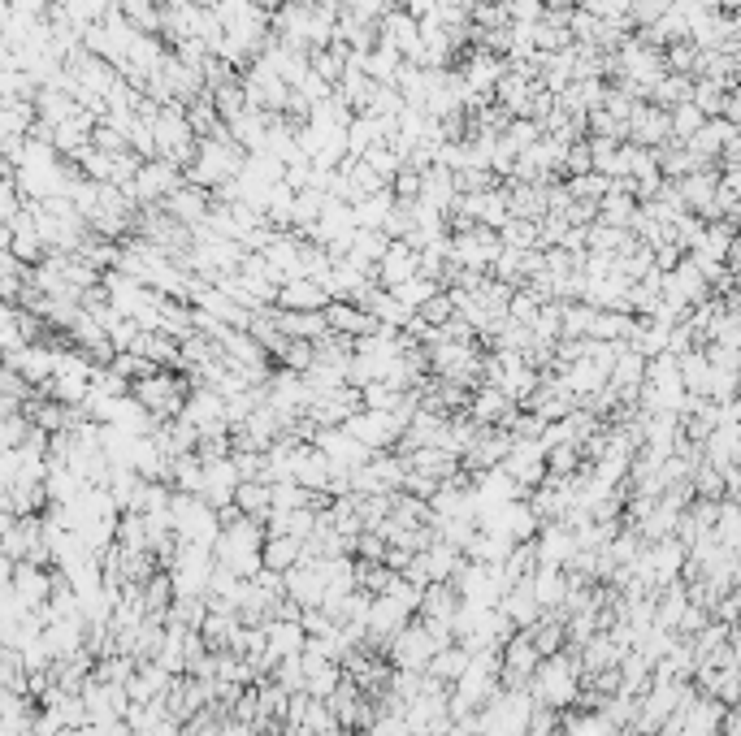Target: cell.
<instances>
[{
  "instance_id": "6da1fadb",
  "label": "cell",
  "mask_w": 741,
  "mask_h": 736,
  "mask_svg": "<svg viewBox=\"0 0 741 736\" xmlns=\"http://www.w3.org/2000/svg\"><path fill=\"white\" fill-rule=\"evenodd\" d=\"M581 663L568 659L564 650L551 654V659H542L533 667V676L525 680V693L533 706H546V711H559V706H568L577 698V685H581Z\"/></svg>"
},
{
  "instance_id": "7a4b0ae2",
  "label": "cell",
  "mask_w": 741,
  "mask_h": 736,
  "mask_svg": "<svg viewBox=\"0 0 741 736\" xmlns=\"http://www.w3.org/2000/svg\"><path fill=\"white\" fill-rule=\"evenodd\" d=\"M187 390H191V381L174 377L169 368H156L152 377L130 381V399H135L143 412L156 420V425H161V420H174V416L182 412V403H187Z\"/></svg>"
},
{
  "instance_id": "3957f363",
  "label": "cell",
  "mask_w": 741,
  "mask_h": 736,
  "mask_svg": "<svg viewBox=\"0 0 741 736\" xmlns=\"http://www.w3.org/2000/svg\"><path fill=\"white\" fill-rule=\"evenodd\" d=\"M499 252H503V243H499V234H494V230H486V226H460V230H451V256H447V265L490 273V265L499 260Z\"/></svg>"
},
{
  "instance_id": "277c9868",
  "label": "cell",
  "mask_w": 741,
  "mask_h": 736,
  "mask_svg": "<svg viewBox=\"0 0 741 736\" xmlns=\"http://www.w3.org/2000/svg\"><path fill=\"white\" fill-rule=\"evenodd\" d=\"M182 187V169L178 165H169V161H161V156H152V161H143L139 165V174L130 178V187H122L130 200L135 204H165V195L169 191H178Z\"/></svg>"
},
{
  "instance_id": "5b68a950",
  "label": "cell",
  "mask_w": 741,
  "mask_h": 736,
  "mask_svg": "<svg viewBox=\"0 0 741 736\" xmlns=\"http://www.w3.org/2000/svg\"><path fill=\"white\" fill-rule=\"evenodd\" d=\"M624 139L637 143V148H663V143H672V135H668V109H659V104L642 100L629 113V122H624Z\"/></svg>"
},
{
  "instance_id": "8992f818",
  "label": "cell",
  "mask_w": 741,
  "mask_h": 736,
  "mask_svg": "<svg viewBox=\"0 0 741 736\" xmlns=\"http://www.w3.org/2000/svg\"><path fill=\"white\" fill-rule=\"evenodd\" d=\"M468 420H477V425H494V429H507V420L516 416V403L507 399L503 390L494 386H477L468 394V407H464Z\"/></svg>"
},
{
  "instance_id": "52a82bcc",
  "label": "cell",
  "mask_w": 741,
  "mask_h": 736,
  "mask_svg": "<svg viewBox=\"0 0 741 736\" xmlns=\"http://www.w3.org/2000/svg\"><path fill=\"white\" fill-rule=\"evenodd\" d=\"M325 304H330L325 286L308 282V278H286L278 286V295H273V308H278V312H321Z\"/></svg>"
},
{
  "instance_id": "ba28073f",
  "label": "cell",
  "mask_w": 741,
  "mask_h": 736,
  "mask_svg": "<svg viewBox=\"0 0 741 736\" xmlns=\"http://www.w3.org/2000/svg\"><path fill=\"white\" fill-rule=\"evenodd\" d=\"M165 213L178 221V226H187V230H195L200 221L208 217V208H213V200H208V191L204 187H191V182H182L178 191H169L165 195Z\"/></svg>"
},
{
  "instance_id": "9c48e42d",
  "label": "cell",
  "mask_w": 741,
  "mask_h": 736,
  "mask_svg": "<svg viewBox=\"0 0 741 736\" xmlns=\"http://www.w3.org/2000/svg\"><path fill=\"white\" fill-rule=\"evenodd\" d=\"M408 278H416V252L403 239H390L382 260H377V286H382V291H395V286H403Z\"/></svg>"
},
{
  "instance_id": "30bf717a",
  "label": "cell",
  "mask_w": 741,
  "mask_h": 736,
  "mask_svg": "<svg viewBox=\"0 0 741 736\" xmlns=\"http://www.w3.org/2000/svg\"><path fill=\"white\" fill-rule=\"evenodd\" d=\"M9 585H13V594H18V602L26 611H39L52 594V576L44 568H35V563H13Z\"/></svg>"
},
{
  "instance_id": "8fae6325",
  "label": "cell",
  "mask_w": 741,
  "mask_h": 736,
  "mask_svg": "<svg viewBox=\"0 0 741 736\" xmlns=\"http://www.w3.org/2000/svg\"><path fill=\"white\" fill-rule=\"evenodd\" d=\"M507 217H520V221H542L546 217V187L542 182H512L507 178Z\"/></svg>"
},
{
  "instance_id": "7c38bea8",
  "label": "cell",
  "mask_w": 741,
  "mask_h": 736,
  "mask_svg": "<svg viewBox=\"0 0 741 736\" xmlns=\"http://www.w3.org/2000/svg\"><path fill=\"white\" fill-rule=\"evenodd\" d=\"M234 485H239V472H234L230 455L226 459H208L204 464V485H200V498L208 507H226L234 503Z\"/></svg>"
},
{
  "instance_id": "4fadbf2b",
  "label": "cell",
  "mask_w": 741,
  "mask_h": 736,
  "mask_svg": "<svg viewBox=\"0 0 741 736\" xmlns=\"http://www.w3.org/2000/svg\"><path fill=\"white\" fill-rule=\"evenodd\" d=\"M217 351H221V356H226L230 364H239V368H269V351L260 347L247 330H221Z\"/></svg>"
},
{
  "instance_id": "5bb4252c",
  "label": "cell",
  "mask_w": 741,
  "mask_h": 736,
  "mask_svg": "<svg viewBox=\"0 0 741 736\" xmlns=\"http://www.w3.org/2000/svg\"><path fill=\"white\" fill-rule=\"evenodd\" d=\"M234 507H239V516L265 524L273 511V485L269 481H239L234 485Z\"/></svg>"
},
{
  "instance_id": "9a60e30c",
  "label": "cell",
  "mask_w": 741,
  "mask_h": 736,
  "mask_svg": "<svg viewBox=\"0 0 741 736\" xmlns=\"http://www.w3.org/2000/svg\"><path fill=\"white\" fill-rule=\"evenodd\" d=\"M304 641L308 637H304V628H299V620H265V650L273 663L286 659V654H299Z\"/></svg>"
},
{
  "instance_id": "2e32d148",
  "label": "cell",
  "mask_w": 741,
  "mask_h": 736,
  "mask_svg": "<svg viewBox=\"0 0 741 736\" xmlns=\"http://www.w3.org/2000/svg\"><path fill=\"white\" fill-rule=\"evenodd\" d=\"M464 667H468V650L460 646V641H451V646H442V650H434V659L425 663V672L421 676H429V680H438V685H455V680L464 676Z\"/></svg>"
},
{
  "instance_id": "e0dca14e",
  "label": "cell",
  "mask_w": 741,
  "mask_h": 736,
  "mask_svg": "<svg viewBox=\"0 0 741 736\" xmlns=\"http://www.w3.org/2000/svg\"><path fill=\"white\" fill-rule=\"evenodd\" d=\"M360 312H369V317H373L377 325H386V330H403V325L412 321V312L403 308V304H399V299L390 295V291H382V286H373V291H369V299H364V304H360Z\"/></svg>"
},
{
  "instance_id": "ac0fdd59",
  "label": "cell",
  "mask_w": 741,
  "mask_h": 736,
  "mask_svg": "<svg viewBox=\"0 0 741 736\" xmlns=\"http://www.w3.org/2000/svg\"><path fill=\"white\" fill-rule=\"evenodd\" d=\"M299 555H304V542H299V537H265V542H260V568L265 572H291Z\"/></svg>"
},
{
  "instance_id": "d6986e66",
  "label": "cell",
  "mask_w": 741,
  "mask_h": 736,
  "mask_svg": "<svg viewBox=\"0 0 741 736\" xmlns=\"http://www.w3.org/2000/svg\"><path fill=\"white\" fill-rule=\"evenodd\" d=\"M633 217H637V200L624 191H607L603 200H598V213H594L598 226H611V230H629Z\"/></svg>"
},
{
  "instance_id": "ffe728a7",
  "label": "cell",
  "mask_w": 741,
  "mask_h": 736,
  "mask_svg": "<svg viewBox=\"0 0 741 736\" xmlns=\"http://www.w3.org/2000/svg\"><path fill=\"white\" fill-rule=\"evenodd\" d=\"M278 334L286 338H304V343H317L330 330H325L321 312H278Z\"/></svg>"
},
{
  "instance_id": "44dd1931",
  "label": "cell",
  "mask_w": 741,
  "mask_h": 736,
  "mask_svg": "<svg viewBox=\"0 0 741 736\" xmlns=\"http://www.w3.org/2000/svg\"><path fill=\"white\" fill-rule=\"evenodd\" d=\"M637 317L633 312H611V308H598L594 312V325H590V338H603V343H624L633 334Z\"/></svg>"
},
{
  "instance_id": "7402d4cb",
  "label": "cell",
  "mask_w": 741,
  "mask_h": 736,
  "mask_svg": "<svg viewBox=\"0 0 741 736\" xmlns=\"http://www.w3.org/2000/svg\"><path fill=\"white\" fill-rule=\"evenodd\" d=\"M390 208H395V195L373 191V195H364V200L351 204V217H356V226H364V230H382V221L390 217Z\"/></svg>"
},
{
  "instance_id": "603a6c76",
  "label": "cell",
  "mask_w": 741,
  "mask_h": 736,
  "mask_svg": "<svg viewBox=\"0 0 741 736\" xmlns=\"http://www.w3.org/2000/svg\"><path fill=\"white\" fill-rule=\"evenodd\" d=\"M386 247H390V239H386L382 230H364V226H356V234H351V252H347L343 260H356V265H377Z\"/></svg>"
},
{
  "instance_id": "cb8c5ba5",
  "label": "cell",
  "mask_w": 741,
  "mask_h": 736,
  "mask_svg": "<svg viewBox=\"0 0 741 736\" xmlns=\"http://www.w3.org/2000/svg\"><path fill=\"white\" fill-rule=\"evenodd\" d=\"M689 91H694V78L689 74H663L655 78V87H650V104H659V109H672V104L689 100Z\"/></svg>"
},
{
  "instance_id": "d4e9b609",
  "label": "cell",
  "mask_w": 741,
  "mask_h": 736,
  "mask_svg": "<svg viewBox=\"0 0 741 736\" xmlns=\"http://www.w3.org/2000/svg\"><path fill=\"white\" fill-rule=\"evenodd\" d=\"M208 100H213V109H217L221 122H230V117H239V113L247 109V100H243V83H239V78H230V83L213 87V91H208Z\"/></svg>"
},
{
  "instance_id": "484cf974",
  "label": "cell",
  "mask_w": 741,
  "mask_h": 736,
  "mask_svg": "<svg viewBox=\"0 0 741 736\" xmlns=\"http://www.w3.org/2000/svg\"><path fill=\"white\" fill-rule=\"evenodd\" d=\"M702 122H707V117H702V113H698L689 100L672 104V109H668V135H672V143H685V139L694 135V130H698Z\"/></svg>"
},
{
  "instance_id": "4316f807",
  "label": "cell",
  "mask_w": 741,
  "mask_h": 736,
  "mask_svg": "<svg viewBox=\"0 0 741 736\" xmlns=\"http://www.w3.org/2000/svg\"><path fill=\"white\" fill-rule=\"evenodd\" d=\"M542 304H546L542 295H533L529 286H520V291H512V299H507V312H503V317L512 321V325H525V330H529V325H533V317H538V308H542Z\"/></svg>"
},
{
  "instance_id": "83f0119b",
  "label": "cell",
  "mask_w": 741,
  "mask_h": 736,
  "mask_svg": "<svg viewBox=\"0 0 741 736\" xmlns=\"http://www.w3.org/2000/svg\"><path fill=\"white\" fill-rule=\"evenodd\" d=\"M438 291H442V286H438L434 278H421V273H416V278H408L403 286H395V291H390V295H395V299H399V304L408 308V312H416V308L425 304V299H434Z\"/></svg>"
},
{
  "instance_id": "f1b7e54d",
  "label": "cell",
  "mask_w": 741,
  "mask_h": 736,
  "mask_svg": "<svg viewBox=\"0 0 741 736\" xmlns=\"http://www.w3.org/2000/svg\"><path fill=\"white\" fill-rule=\"evenodd\" d=\"M564 187H568V195L572 200H585V204H598L603 195L611 191V178H603V174H577V178H564Z\"/></svg>"
},
{
  "instance_id": "f546056e",
  "label": "cell",
  "mask_w": 741,
  "mask_h": 736,
  "mask_svg": "<svg viewBox=\"0 0 741 736\" xmlns=\"http://www.w3.org/2000/svg\"><path fill=\"white\" fill-rule=\"evenodd\" d=\"M360 161H364V165H369V169H373V174H377V178H382V182H386V187H390V178H395V174H399V169H403V156H399L395 148H386V143H373V148H369V152H364V156H360Z\"/></svg>"
},
{
  "instance_id": "4dcf8cb0",
  "label": "cell",
  "mask_w": 741,
  "mask_h": 736,
  "mask_svg": "<svg viewBox=\"0 0 741 736\" xmlns=\"http://www.w3.org/2000/svg\"><path fill=\"white\" fill-rule=\"evenodd\" d=\"M538 139H542V126L529 122V117H512V122L503 126V143H507V148H512L516 156L525 152V148H533Z\"/></svg>"
},
{
  "instance_id": "1f68e13d",
  "label": "cell",
  "mask_w": 741,
  "mask_h": 736,
  "mask_svg": "<svg viewBox=\"0 0 741 736\" xmlns=\"http://www.w3.org/2000/svg\"><path fill=\"white\" fill-rule=\"evenodd\" d=\"M694 61H698V48L689 39H676V44L663 48V74H689L694 78Z\"/></svg>"
},
{
  "instance_id": "d6a6232c",
  "label": "cell",
  "mask_w": 741,
  "mask_h": 736,
  "mask_svg": "<svg viewBox=\"0 0 741 736\" xmlns=\"http://www.w3.org/2000/svg\"><path fill=\"white\" fill-rule=\"evenodd\" d=\"M273 360H278L286 373H299V377H304L308 368H312V343H304V338H286V347H282Z\"/></svg>"
},
{
  "instance_id": "836d02e7",
  "label": "cell",
  "mask_w": 741,
  "mask_h": 736,
  "mask_svg": "<svg viewBox=\"0 0 741 736\" xmlns=\"http://www.w3.org/2000/svg\"><path fill=\"white\" fill-rule=\"evenodd\" d=\"M668 9H672V0H633V5H629V22H633V31H642V26H655Z\"/></svg>"
},
{
  "instance_id": "e575fe53",
  "label": "cell",
  "mask_w": 741,
  "mask_h": 736,
  "mask_svg": "<svg viewBox=\"0 0 741 736\" xmlns=\"http://www.w3.org/2000/svg\"><path fill=\"white\" fill-rule=\"evenodd\" d=\"M416 317H421L425 325H447L455 317V304H451V295L447 291H438L434 299H425L421 308H416Z\"/></svg>"
},
{
  "instance_id": "d590c367",
  "label": "cell",
  "mask_w": 741,
  "mask_h": 736,
  "mask_svg": "<svg viewBox=\"0 0 741 736\" xmlns=\"http://www.w3.org/2000/svg\"><path fill=\"white\" fill-rule=\"evenodd\" d=\"M585 130L598 139H624V122L620 117H611L607 109H594V113H585Z\"/></svg>"
},
{
  "instance_id": "8d00e7d4",
  "label": "cell",
  "mask_w": 741,
  "mask_h": 736,
  "mask_svg": "<svg viewBox=\"0 0 741 736\" xmlns=\"http://www.w3.org/2000/svg\"><path fill=\"white\" fill-rule=\"evenodd\" d=\"M390 195H395V200L399 204H412L416 200V195H421V174H416V169H408V165H403L399 169V174L395 178H390V187H386Z\"/></svg>"
},
{
  "instance_id": "74e56055",
  "label": "cell",
  "mask_w": 741,
  "mask_h": 736,
  "mask_svg": "<svg viewBox=\"0 0 741 736\" xmlns=\"http://www.w3.org/2000/svg\"><path fill=\"white\" fill-rule=\"evenodd\" d=\"M529 330L538 334V338H551V343H555V338H559V304H542Z\"/></svg>"
},
{
  "instance_id": "f35d334b",
  "label": "cell",
  "mask_w": 741,
  "mask_h": 736,
  "mask_svg": "<svg viewBox=\"0 0 741 736\" xmlns=\"http://www.w3.org/2000/svg\"><path fill=\"white\" fill-rule=\"evenodd\" d=\"M22 213V200H18V187H13V178H0V226H9L13 217Z\"/></svg>"
},
{
  "instance_id": "ab89813d",
  "label": "cell",
  "mask_w": 741,
  "mask_h": 736,
  "mask_svg": "<svg viewBox=\"0 0 741 736\" xmlns=\"http://www.w3.org/2000/svg\"><path fill=\"white\" fill-rule=\"evenodd\" d=\"M503 9H507V18L512 22H538L542 18V0H503Z\"/></svg>"
},
{
  "instance_id": "60d3db41",
  "label": "cell",
  "mask_w": 741,
  "mask_h": 736,
  "mask_svg": "<svg viewBox=\"0 0 741 736\" xmlns=\"http://www.w3.org/2000/svg\"><path fill=\"white\" fill-rule=\"evenodd\" d=\"M720 117L724 122H741V100H737V91H724V104H720Z\"/></svg>"
},
{
  "instance_id": "b9f144b4",
  "label": "cell",
  "mask_w": 741,
  "mask_h": 736,
  "mask_svg": "<svg viewBox=\"0 0 741 736\" xmlns=\"http://www.w3.org/2000/svg\"><path fill=\"white\" fill-rule=\"evenodd\" d=\"M252 736H278V732H273V728H265V732H252Z\"/></svg>"
},
{
  "instance_id": "7bdbcfd3",
  "label": "cell",
  "mask_w": 741,
  "mask_h": 736,
  "mask_svg": "<svg viewBox=\"0 0 741 736\" xmlns=\"http://www.w3.org/2000/svg\"><path fill=\"white\" fill-rule=\"evenodd\" d=\"M130 736H152V732H130Z\"/></svg>"
}]
</instances>
